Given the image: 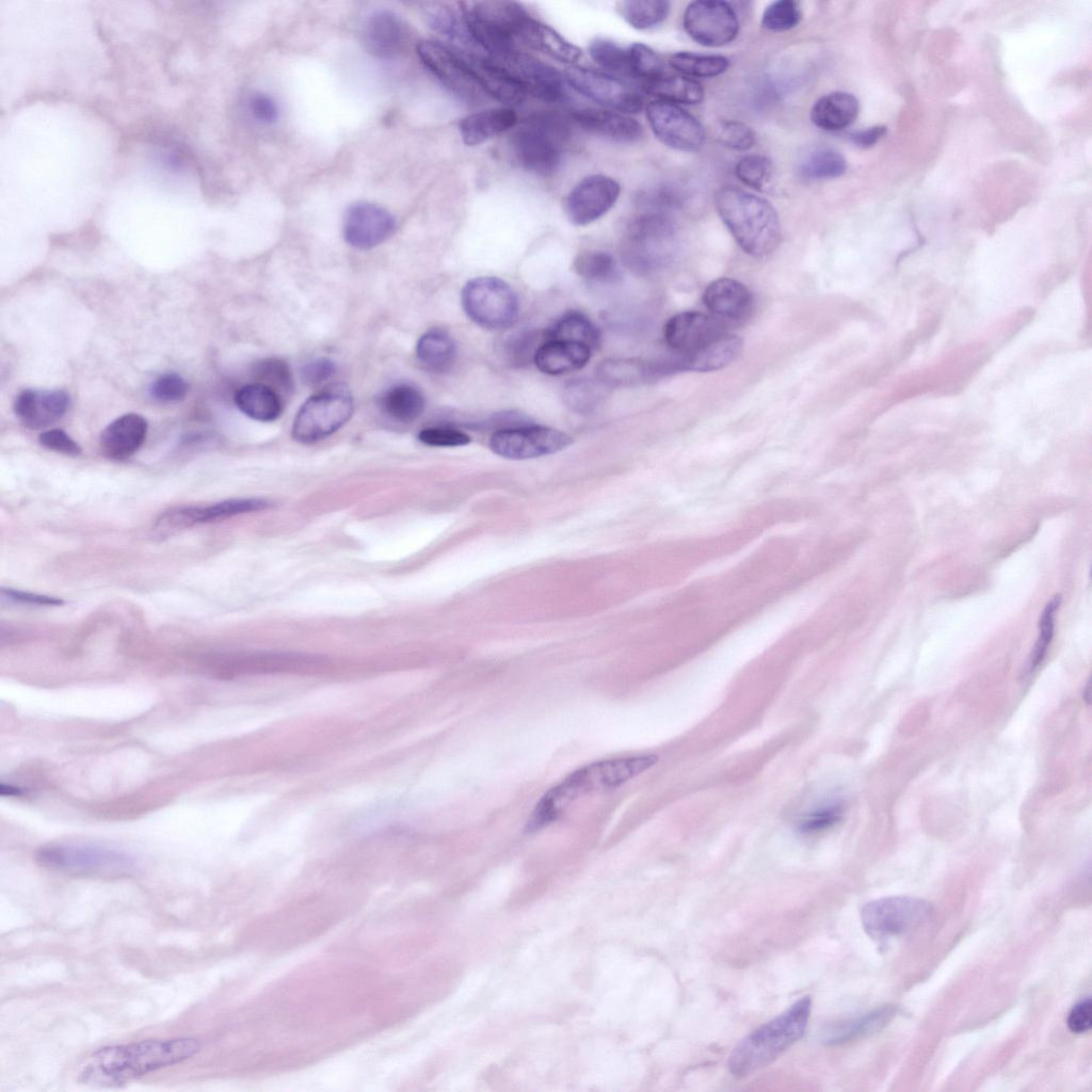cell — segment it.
I'll return each instance as SVG.
<instances>
[{
  "instance_id": "obj_1",
  "label": "cell",
  "mask_w": 1092,
  "mask_h": 1092,
  "mask_svg": "<svg viewBox=\"0 0 1092 1092\" xmlns=\"http://www.w3.org/2000/svg\"><path fill=\"white\" fill-rule=\"evenodd\" d=\"M200 1048L199 1040L190 1037L105 1046L95 1050L81 1065L79 1081L98 1087L121 1086L189 1060Z\"/></svg>"
},
{
  "instance_id": "obj_2",
  "label": "cell",
  "mask_w": 1092,
  "mask_h": 1092,
  "mask_svg": "<svg viewBox=\"0 0 1092 1092\" xmlns=\"http://www.w3.org/2000/svg\"><path fill=\"white\" fill-rule=\"evenodd\" d=\"M657 760L655 754H642L603 759L578 768L542 796L526 823L527 831H539L551 824L583 797L619 788Z\"/></svg>"
},
{
  "instance_id": "obj_3",
  "label": "cell",
  "mask_w": 1092,
  "mask_h": 1092,
  "mask_svg": "<svg viewBox=\"0 0 1092 1092\" xmlns=\"http://www.w3.org/2000/svg\"><path fill=\"white\" fill-rule=\"evenodd\" d=\"M713 200L721 220L746 254L764 257L776 250L781 225L767 199L729 186L720 188Z\"/></svg>"
},
{
  "instance_id": "obj_4",
  "label": "cell",
  "mask_w": 1092,
  "mask_h": 1092,
  "mask_svg": "<svg viewBox=\"0 0 1092 1092\" xmlns=\"http://www.w3.org/2000/svg\"><path fill=\"white\" fill-rule=\"evenodd\" d=\"M810 1009V997L805 996L748 1034L728 1058L729 1072L740 1078L771 1063L803 1037Z\"/></svg>"
},
{
  "instance_id": "obj_5",
  "label": "cell",
  "mask_w": 1092,
  "mask_h": 1092,
  "mask_svg": "<svg viewBox=\"0 0 1092 1092\" xmlns=\"http://www.w3.org/2000/svg\"><path fill=\"white\" fill-rule=\"evenodd\" d=\"M676 226L667 212L649 211L628 225L621 244L624 262L639 274H652L669 267L678 254Z\"/></svg>"
},
{
  "instance_id": "obj_6",
  "label": "cell",
  "mask_w": 1092,
  "mask_h": 1092,
  "mask_svg": "<svg viewBox=\"0 0 1092 1092\" xmlns=\"http://www.w3.org/2000/svg\"><path fill=\"white\" fill-rule=\"evenodd\" d=\"M466 28L481 50L498 61L517 50L520 30L530 15L513 1H467L461 3Z\"/></svg>"
},
{
  "instance_id": "obj_7",
  "label": "cell",
  "mask_w": 1092,
  "mask_h": 1092,
  "mask_svg": "<svg viewBox=\"0 0 1092 1092\" xmlns=\"http://www.w3.org/2000/svg\"><path fill=\"white\" fill-rule=\"evenodd\" d=\"M568 126L556 113L535 114L516 131L513 148L519 164L527 171L551 176L560 167Z\"/></svg>"
},
{
  "instance_id": "obj_8",
  "label": "cell",
  "mask_w": 1092,
  "mask_h": 1092,
  "mask_svg": "<svg viewBox=\"0 0 1092 1092\" xmlns=\"http://www.w3.org/2000/svg\"><path fill=\"white\" fill-rule=\"evenodd\" d=\"M353 398L342 383H333L308 398L299 410L292 437L300 443L321 440L338 431L352 416Z\"/></svg>"
},
{
  "instance_id": "obj_9",
  "label": "cell",
  "mask_w": 1092,
  "mask_h": 1092,
  "mask_svg": "<svg viewBox=\"0 0 1092 1092\" xmlns=\"http://www.w3.org/2000/svg\"><path fill=\"white\" fill-rule=\"evenodd\" d=\"M461 300L467 317L488 330L509 327L519 311L515 290L505 280L495 276H479L467 282Z\"/></svg>"
},
{
  "instance_id": "obj_10",
  "label": "cell",
  "mask_w": 1092,
  "mask_h": 1092,
  "mask_svg": "<svg viewBox=\"0 0 1092 1092\" xmlns=\"http://www.w3.org/2000/svg\"><path fill=\"white\" fill-rule=\"evenodd\" d=\"M931 913L932 906L926 900L895 896L865 904L861 919L868 935L881 941L911 932L926 921Z\"/></svg>"
},
{
  "instance_id": "obj_11",
  "label": "cell",
  "mask_w": 1092,
  "mask_h": 1092,
  "mask_svg": "<svg viewBox=\"0 0 1092 1092\" xmlns=\"http://www.w3.org/2000/svg\"><path fill=\"white\" fill-rule=\"evenodd\" d=\"M565 80L578 93L623 114L639 113L643 97L633 85L623 79L590 68L572 66L565 70Z\"/></svg>"
},
{
  "instance_id": "obj_12",
  "label": "cell",
  "mask_w": 1092,
  "mask_h": 1092,
  "mask_svg": "<svg viewBox=\"0 0 1092 1092\" xmlns=\"http://www.w3.org/2000/svg\"><path fill=\"white\" fill-rule=\"evenodd\" d=\"M682 26L690 38L705 47L725 46L739 32L735 10L727 2L716 0L690 2L684 12Z\"/></svg>"
},
{
  "instance_id": "obj_13",
  "label": "cell",
  "mask_w": 1092,
  "mask_h": 1092,
  "mask_svg": "<svg viewBox=\"0 0 1092 1092\" xmlns=\"http://www.w3.org/2000/svg\"><path fill=\"white\" fill-rule=\"evenodd\" d=\"M573 438L566 433L544 425L505 428L489 439L492 451L511 460H526L556 453L567 448Z\"/></svg>"
},
{
  "instance_id": "obj_14",
  "label": "cell",
  "mask_w": 1092,
  "mask_h": 1092,
  "mask_svg": "<svg viewBox=\"0 0 1092 1092\" xmlns=\"http://www.w3.org/2000/svg\"><path fill=\"white\" fill-rule=\"evenodd\" d=\"M423 65L452 94L467 103H478L484 92L459 52L446 46L423 41L417 45Z\"/></svg>"
},
{
  "instance_id": "obj_15",
  "label": "cell",
  "mask_w": 1092,
  "mask_h": 1092,
  "mask_svg": "<svg viewBox=\"0 0 1092 1092\" xmlns=\"http://www.w3.org/2000/svg\"><path fill=\"white\" fill-rule=\"evenodd\" d=\"M647 122L656 138L665 146L680 151H697L705 142V132L695 116L678 105L656 99L645 109Z\"/></svg>"
},
{
  "instance_id": "obj_16",
  "label": "cell",
  "mask_w": 1092,
  "mask_h": 1092,
  "mask_svg": "<svg viewBox=\"0 0 1092 1092\" xmlns=\"http://www.w3.org/2000/svg\"><path fill=\"white\" fill-rule=\"evenodd\" d=\"M41 864L69 872L112 873L132 866L127 854L97 846H52L37 854Z\"/></svg>"
},
{
  "instance_id": "obj_17",
  "label": "cell",
  "mask_w": 1092,
  "mask_h": 1092,
  "mask_svg": "<svg viewBox=\"0 0 1092 1092\" xmlns=\"http://www.w3.org/2000/svg\"><path fill=\"white\" fill-rule=\"evenodd\" d=\"M620 192V184L609 176H587L567 194L564 202L566 216L574 225H589L614 206Z\"/></svg>"
},
{
  "instance_id": "obj_18",
  "label": "cell",
  "mask_w": 1092,
  "mask_h": 1092,
  "mask_svg": "<svg viewBox=\"0 0 1092 1092\" xmlns=\"http://www.w3.org/2000/svg\"><path fill=\"white\" fill-rule=\"evenodd\" d=\"M496 62L517 79L527 94L548 102L564 98L563 78L552 66L519 50Z\"/></svg>"
},
{
  "instance_id": "obj_19",
  "label": "cell",
  "mask_w": 1092,
  "mask_h": 1092,
  "mask_svg": "<svg viewBox=\"0 0 1092 1092\" xmlns=\"http://www.w3.org/2000/svg\"><path fill=\"white\" fill-rule=\"evenodd\" d=\"M395 228L396 221L386 209L373 203L358 202L346 212L343 237L351 246L369 250L387 240Z\"/></svg>"
},
{
  "instance_id": "obj_20",
  "label": "cell",
  "mask_w": 1092,
  "mask_h": 1092,
  "mask_svg": "<svg viewBox=\"0 0 1092 1092\" xmlns=\"http://www.w3.org/2000/svg\"><path fill=\"white\" fill-rule=\"evenodd\" d=\"M708 314L725 328L740 326L752 316L754 298L742 283L728 277L711 282L703 293Z\"/></svg>"
},
{
  "instance_id": "obj_21",
  "label": "cell",
  "mask_w": 1092,
  "mask_h": 1092,
  "mask_svg": "<svg viewBox=\"0 0 1092 1092\" xmlns=\"http://www.w3.org/2000/svg\"><path fill=\"white\" fill-rule=\"evenodd\" d=\"M727 331L709 314L682 311L670 318L664 326V339L675 358L686 357L703 348L722 332Z\"/></svg>"
},
{
  "instance_id": "obj_22",
  "label": "cell",
  "mask_w": 1092,
  "mask_h": 1092,
  "mask_svg": "<svg viewBox=\"0 0 1092 1092\" xmlns=\"http://www.w3.org/2000/svg\"><path fill=\"white\" fill-rule=\"evenodd\" d=\"M362 36L365 48L381 59L401 55L410 44V29L405 21L386 10L375 11L366 18Z\"/></svg>"
},
{
  "instance_id": "obj_23",
  "label": "cell",
  "mask_w": 1092,
  "mask_h": 1092,
  "mask_svg": "<svg viewBox=\"0 0 1092 1092\" xmlns=\"http://www.w3.org/2000/svg\"><path fill=\"white\" fill-rule=\"evenodd\" d=\"M473 74L484 94L508 106L521 103L527 93L517 79L501 64L488 57L459 52Z\"/></svg>"
},
{
  "instance_id": "obj_24",
  "label": "cell",
  "mask_w": 1092,
  "mask_h": 1092,
  "mask_svg": "<svg viewBox=\"0 0 1092 1092\" xmlns=\"http://www.w3.org/2000/svg\"><path fill=\"white\" fill-rule=\"evenodd\" d=\"M68 406L69 397L63 390L25 389L15 399L14 412L26 428L36 430L62 418Z\"/></svg>"
},
{
  "instance_id": "obj_25",
  "label": "cell",
  "mask_w": 1092,
  "mask_h": 1092,
  "mask_svg": "<svg viewBox=\"0 0 1092 1092\" xmlns=\"http://www.w3.org/2000/svg\"><path fill=\"white\" fill-rule=\"evenodd\" d=\"M573 119L583 130L613 142L633 143L643 136L641 124L620 112L580 109L573 113Z\"/></svg>"
},
{
  "instance_id": "obj_26",
  "label": "cell",
  "mask_w": 1092,
  "mask_h": 1092,
  "mask_svg": "<svg viewBox=\"0 0 1092 1092\" xmlns=\"http://www.w3.org/2000/svg\"><path fill=\"white\" fill-rule=\"evenodd\" d=\"M147 434V422L139 414H125L101 432L99 446L101 452L113 460H124L136 452L143 445Z\"/></svg>"
},
{
  "instance_id": "obj_27",
  "label": "cell",
  "mask_w": 1092,
  "mask_h": 1092,
  "mask_svg": "<svg viewBox=\"0 0 1092 1092\" xmlns=\"http://www.w3.org/2000/svg\"><path fill=\"white\" fill-rule=\"evenodd\" d=\"M742 351L739 336L724 331L694 353L682 357H672L676 370L709 372L722 369L733 363Z\"/></svg>"
},
{
  "instance_id": "obj_28",
  "label": "cell",
  "mask_w": 1092,
  "mask_h": 1092,
  "mask_svg": "<svg viewBox=\"0 0 1092 1092\" xmlns=\"http://www.w3.org/2000/svg\"><path fill=\"white\" fill-rule=\"evenodd\" d=\"M591 352L592 349L581 342L549 339L540 346L533 362L543 373L560 375L584 367Z\"/></svg>"
},
{
  "instance_id": "obj_29",
  "label": "cell",
  "mask_w": 1092,
  "mask_h": 1092,
  "mask_svg": "<svg viewBox=\"0 0 1092 1092\" xmlns=\"http://www.w3.org/2000/svg\"><path fill=\"white\" fill-rule=\"evenodd\" d=\"M596 371L604 385L623 387L657 379L670 373L671 368L668 362L613 358L603 362Z\"/></svg>"
},
{
  "instance_id": "obj_30",
  "label": "cell",
  "mask_w": 1092,
  "mask_h": 1092,
  "mask_svg": "<svg viewBox=\"0 0 1092 1092\" xmlns=\"http://www.w3.org/2000/svg\"><path fill=\"white\" fill-rule=\"evenodd\" d=\"M517 123L516 113L510 108H493L471 113L459 125L463 142L468 146L480 145L511 129Z\"/></svg>"
},
{
  "instance_id": "obj_31",
  "label": "cell",
  "mask_w": 1092,
  "mask_h": 1092,
  "mask_svg": "<svg viewBox=\"0 0 1092 1092\" xmlns=\"http://www.w3.org/2000/svg\"><path fill=\"white\" fill-rule=\"evenodd\" d=\"M857 98L847 92H833L820 97L810 110L813 124L825 131H838L849 127L857 117Z\"/></svg>"
},
{
  "instance_id": "obj_32",
  "label": "cell",
  "mask_w": 1092,
  "mask_h": 1092,
  "mask_svg": "<svg viewBox=\"0 0 1092 1092\" xmlns=\"http://www.w3.org/2000/svg\"><path fill=\"white\" fill-rule=\"evenodd\" d=\"M519 42L564 63H574L581 57V50L577 46L531 16L521 28Z\"/></svg>"
},
{
  "instance_id": "obj_33",
  "label": "cell",
  "mask_w": 1092,
  "mask_h": 1092,
  "mask_svg": "<svg viewBox=\"0 0 1092 1092\" xmlns=\"http://www.w3.org/2000/svg\"><path fill=\"white\" fill-rule=\"evenodd\" d=\"M235 403L244 415L263 422L278 418L283 406L280 396L259 382L242 386L235 395Z\"/></svg>"
},
{
  "instance_id": "obj_34",
  "label": "cell",
  "mask_w": 1092,
  "mask_h": 1092,
  "mask_svg": "<svg viewBox=\"0 0 1092 1092\" xmlns=\"http://www.w3.org/2000/svg\"><path fill=\"white\" fill-rule=\"evenodd\" d=\"M423 16L431 29L445 36L451 43L472 53L477 45L472 41L463 16L445 3H429L423 7ZM479 49V48H478Z\"/></svg>"
},
{
  "instance_id": "obj_35",
  "label": "cell",
  "mask_w": 1092,
  "mask_h": 1092,
  "mask_svg": "<svg viewBox=\"0 0 1092 1092\" xmlns=\"http://www.w3.org/2000/svg\"><path fill=\"white\" fill-rule=\"evenodd\" d=\"M422 392L412 384L401 383L389 387L380 398V407L390 419L410 423L424 410Z\"/></svg>"
},
{
  "instance_id": "obj_36",
  "label": "cell",
  "mask_w": 1092,
  "mask_h": 1092,
  "mask_svg": "<svg viewBox=\"0 0 1092 1092\" xmlns=\"http://www.w3.org/2000/svg\"><path fill=\"white\" fill-rule=\"evenodd\" d=\"M416 357L432 371L448 370L455 359L456 347L453 338L444 330L432 328L417 341Z\"/></svg>"
},
{
  "instance_id": "obj_37",
  "label": "cell",
  "mask_w": 1092,
  "mask_h": 1092,
  "mask_svg": "<svg viewBox=\"0 0 1092 1092\" xmlns=\"http://www.w3.org/2000/svg\"><path fill=\"white\" fill-rule=\"evenodd\" d=\"M895 1015V1009L884 1007L861 1017L837 1024L828 1030L824 1040L830 1045L849 1042L881 1030Z\"/></svg>"
},
{
  "instance_id": "obj_38",
  "label": "cell",
  "mask_w": 1092,
  "mask_h": 1092,
  "mask_svg": "<svg viewBox=\"0 0 1092 1092\" xmlns=\"http://www.w3.org/2000/svg\"><path fill=\"white\" fill-rule=\"evenodd\" d=\"M546 340L560 339L581 342L596 348L599 344V333L593 322L583 314L568 311L558 318L544 331Z\"/></svg>"
},
{
  "instance_id": "obj_39",
  "label": "cell",
  "mask_w": 1092,
  "mask_h": 1092,
  "mask_svg": "<svg viewBox=\"0 0 1092 1092\" xmlns=\"http://www.w3.org/2000/svg\"><path fill=\"white\" fill-rule=\"evenodd\" d=\"M657 99L675 105H696L704 99V89L694 79L685 76L664 75L647 92Z\"/></svg>"
},
{
  "instance_id": "obj_40",
  "label": "cell",
  "mask_w": 1092,
  "mask_h": 1092,
  "mask_svg": "<svg viewBox=\"0 0 1092 1092\" xmlns=\"http://www.w3.org/2000/svg\"><path fill=\"white\" fill-rule=\"evenodd\" d=\"M670 65L688 78H712L728 69L729 61L719 54H698L688 51L671 55Z\"/></svg>"
},
{
  "instance_id": "obj_41",
  "label": "cell",
  "mask_w": 1092,
  "mask_h": 1092,
  "mask_svg": "<svg viewBox=\"0 0 1092 1092\" xmlns=\"http://www.w3.org/2000/svg\"><path fill=\"white\" fill-rule=\"evenodd\" d=\"M621 16L638 30L653 29L662 23L670 12L665 0H626L617 3Z\"/></svg>"
},
{
  "instance_id": "obj_42",
  "label": "cell",
  "mask_w": 1092,
  "mask_h": 1092,
  "mask_svg": "<svg viewBox=\"0 0 1092 1092\" xmlns=\"http://www.w3.org/2000/svg\"><path fill=\"white\" fill-rule=\"evenodd\" d=\"M629 48L631 82L644 92L665 75L660 57L648 46L636 43Z\"/></svg>"
},
{
  "instance_id": "obj_43",
  "label": "cell",
  "mask_w": 1092,
  "mask_h": 1092,
  "mask_svg": "<svg viewBox=\"0 0 1092 1092\" xmlns=\"http://www.w3.org/2000/svg\"><path fill=\"white\" fill-rule=\"evenodd\" d=\"M270 502L261 498H237L212 503L206 507H191L193 524L223 520L236 515L262 511Z\"/></svg>"
},
{
  "instance_id": "obj_44",
  "label": "cell",
  "mask_w": 1092,
  "mask_h": 1092,
  "mask_svg": "<svg viewBox=\"0 0 1092 1092\" xmlns=\"http://www.w3.org/2000/svg\"><path fill=\"white\" fill-rule=\"evenodd\" d=\"M842 814L844 805L839 800L823 799L802 812L794 824L801 833H820L839 822Z\"/></svg>"
},
{
  "instance_id": "obj_45",
  "label": "cell",
  "mask_w": 1092,
  "mask_h": 1092,
  "mask_svg": "<svg viewBox=\"0 0 1092 1092\" xmlns=\"http://www.w3.org/2000/svg\"><path fill=\"white\" fill-rule=\"evenodd\" d=\"M574 271L584 279L595 283H611L619 277V268L611 254L604 251H585L573 263Z\"/></svg>"
},
{
  "instance_id": "obj_46",
  "label": "cell",
  "mask_w": 1092,
  "mask_h": 1092,
  "mask_svg": "<svg viewBox=\"0 0 1092 1092\" xmlns=\"http://www.w3.org/2000/svg\"><path fill=\"white\" fill-rule=\"evenodd\" d=\"M847 161L837 150L820 148L810 152L801 164V173L809 179H833L845 174Z\"/></svg>"
},
{
  "instance_id": "obj_47",
  "label": "cell",
  "mask_w": 1092,
  "mask_h": 1092,
  "mask_svg": "<svg viewBox=\"0 0 1092 1092\" xmlns=\"http://www.w3.org/2000/svg\"><path fill=\"white\" fill-rule=\"evenodd\" d=\"M589 53L597 65L624 76V79L631 82L629 48H623L609 39L597 38L591 43Z\"/></svg>"
},
{
  "instance_id": "obj_48",
  "label": "cell",
  "mask_w": 1092,
  "mask_h": 1092,
  "mask_svg": "<svg viewBox=\"0 0 1092 1092\" xmlns=\"http://www.w3.org/2000/svg\"><path fill=\"white\" fill-rule=\"evenodd\" d=\"M735 175L743 184L761 191L772 179L773 165L765 156L749 155L738 161Z\"/></svg>"
},
{
  "instance_id": "obj_49",
  "label": "cell",
  "mask_w": 1092,
  "mask_h": 1092,
  "mask_svg": "<svg viewBox=\"0 0 1092 1092\" xmlns=\"http://www.w3.org/2000/svg\"><path fill=\"white\" fill-rule=\"evenodd\" d=\"M603 397L601 388L593 381L578 379L566 384L563 390L565 404L577 413H589Z\"/></svg>"
},
{
  "instance_id": "obj_50",
  "label": "cell",
  "mask_w": 1092,
  "mask_h": 1092,
  "mask_svg": "<svg viewBox=\"0 0 1092 1092\" xmlns=\"http://www.w3.org/2000/svg\"><path fill=\"white\" fill-rule=\"evenodd\" d=\"M802 18L798 2L778 0L770 3L762 13L761 26L773 32H784L796 28Z\"/></svg>"
},
{
  "instance_id": "obj_51",
  "label": "cell",
  "mask_w": 1092,
  "mask_h": 1092,
  "mask_svg": "<svg viewBox=\"0 0 1092 1092\" xmlns=\"http://www.w3.org/2000/svg\"><path fill=\"white\" fill-rule=\"evenodd\" d=\"M546 341L544 331H525L512 335L503 344L504 354L512 365L520 366L533 360L540 346Z\"/></svg>"
},
{
  "instance_id": "obj_52",
  "label": "cell",
  "mask_w": 1092,
  "mask_h": 1092,
  "mask_svg": "<svg viewBox=\"0 0 1092 1092\" xmlns=\"http://www.w3.org/2000/svg\"><path fill=\"white\" fill-rule=\"evenodd\" d=\"M254 372L259 383H262L278 395L289 392L292 389V378L287 364L278 358H266L255 365Z\"/></svg>"
},
{
  "instance_id": "obj_53",
  "label": "cell",
  "mask_w": 1092,
  "mask_h": 1092,
  "mask_svg": "<svg viewBox=\"0 0 1092 1092\" xmlns=\"http://www.w3.org/2000/svg\"><path fill=\"white\" fill-rule=\"evenodd\" d=\"M718 140L727 148L744 151L755 143V133L746 124L739 121H723L718 128Z\"/></svg>"
},
{
  "instance_id": "obj_54",
  "label": "cell",
  "mask_w": 1092,
  "mask_h": 1092,
  "mask_svg": "<svg viewBox=\"0 0 1092 1092\" xmlns=\"http://www.w3.org/2000/svg\"><path fill=\"white\" fill-rule=\"evenodd\" d=\"M1060 597H1054L1045 607L1041 621H1040V635L1034 646V651L1030 661V669H1034L1042 662L1044 655L1047 651V646L1050 643L1054 632V619L1057 609L1059 608Z\"/></svg>"
},
{
  "instance_id": "obj_55",
  "label": "cell",
  "mask_w": 1092,
  "mask_h": 1092,
  "mask_svg": "<svg viewBox=\"0 0 1092 1092\" xmlns=\"http://www.w3.org/2000/svg\"><path fill=\"white\" fill-rule=\"evenodd\" d=\"M189 390V385L180 375L166 373L154 381L150 386L151 396L162 402H175L182 400Z\"/></svg>"
},
{
  "instance_id": "obj_56",
  "label": "cell",
  "mask_w": 1092,
  "mask_h": 1092,
  "mask_svg": "<svg viewBox=\"0 0 1092 1092\" xmlns=\"http://www.w3.org/2000/svg\"><path fill=\"white\" fill-rule=\"evenodd\" d=\"M418 439L428 446L434 447H457L470 443V437L466 433L441 427L421 430L418 433Z\"/></svg>"
},
{
  "instance_id": "obj_57",
  "label": "cell",
  "mask_w": 1092,
  "mask_h": 1092,
  "mask_svg": "<svg viewBox=\"0 0 1092 1092\" xmlns=\"http://www.w3.org/2000/svg\"><path fill=\"white\" fill-rule=\"evenodd\" d=\"M336 373V365L326 357L316 358L303 366L301 375L304 383L315 387L328 381Z\"/></svg>"
},
{
  "instance_id": "obj_58",
  "label": "cell",
  "mask_w": 1092,
  "mask_h": 1092,
  "mask_svg": "<svg viewBox=\"0 0 1092 1092\" xmlns=\"http://www.w3.org/2000/svg\"><path fill=\"white\" fill-rule=\"evenodd\" d=\"M38 440L45 448L64 454L78 455L81 452L79 445L60 429H52L41 433Z\"/></svg>"
},
{
  "instance_id": "obj_59",
  "label": "cell",
  "mask_w": 1092,
  "mask_h": 1092,
  "mask_svg": "<svg viewBox=\"0 0 1092 1092\" xmlns=\"http://www.w3.org/2000/svg\"><path fill=\"white\" fill-rule=\"evenodd\" d=\"M252 116L259 123L273 124L278 117V108L272 97L257 93L248 101Z\"/></svg>"
},
{
  "instance_id": "obj_60",
  "label": "cell",
  "mask_w": 1092,
  "mask_h": 1092,
  "mask_svg": "<svg viewBox=\"0 0 1092 1092\" xmlns=\"http://www.w3.org/2000/svg\"><path fill=\"white\" fill-rule=\"evenodd\" d=\"M1092 1025V1000L1090 997L1076 1003L1069 1013L1067 1026L1074 1033H1083Z\"/></svg>"
},
{
  "instance_id": "obj_61",
  "label": "cell",
  "mask_w": 1092,
  "mask_h": 1092,
  "mask_svg": "<svg viewBox=\"0 0 1092 1092\" xmlns=\"http://www.w3.org/2000/svg\"><path fill=\"white\" fill-rule=\"evenodd\" d=\"M1 595L3 598H6L14 603L26 605L59 606L63 604V600L61 598H57L53 596L5 588H2Z\"/></svg>"
},
{
  "instance_id": "obj_62",
  "label": "cell",
  "mask_w": 1092,
  "mask_h": 1092,
  "mask_svg": "<svg viewBox=\"0 0 1092 1092\" xmlns=\"http://www.w3.org/2000/svg\"><path fill=\"white\" fill-rule=\"evenodd\" d=\"M885 133L886 127L873 126L868 129L851 133L850 140L858 147L868 148L874 145Z\"/></svg>"
},
{
  "instance_id": "obj_63",
  "label": "cell",
  "mask_w": 1092,
  "mask_h": 1092,
  "mask_svg": "<svg viewBox=\"0 0 1092 1092\" xmlns=\"http://www.w3.org/2000/svg\"><path fill=\"white\" fill-rule=\"evenodd\" d=\"M0 792H1V794H9V796H12V794H17L18 796V794H20V790L18 788L12 787L10 785L6 786V785H3V784L0 785Z\"/></svg>"
}]
</instances>
